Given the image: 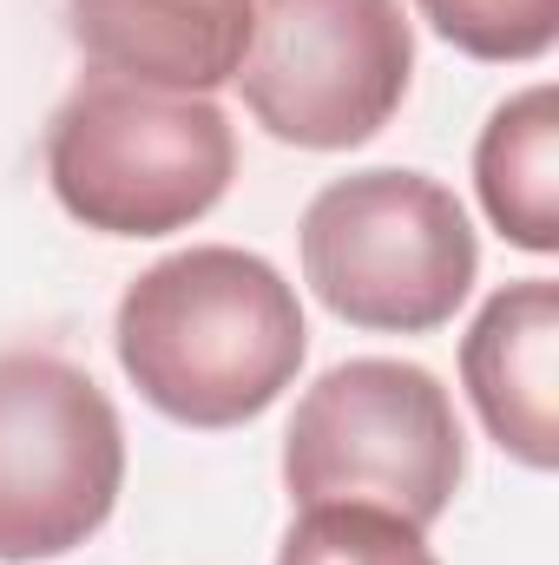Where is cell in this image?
I'll return each mask as SVG.
<instances>
[{"label":"cell","instance_id":"3957f363","mask_svg":"<svg viewBox=\"0 0 559 565\" xmlns=\"http://www.w3.org/2000/svg\"><path fill=\"white\" fill-rule=\"evenodd\" d=\"M303 277L349 329L428 335L467 302L481 277V244L441 178L376 164L309 198Z\"/></svg>","mask_w":559,"mask_h":565},{"label":"cell","instance_id":"5b68a950","mask_svg":"<svg viewBox=\"0 0 559 565\" xmlns=\"http://www.w3.org/2000/svg\"><path fill=\"white\" fill-rule=\"evenodd\" d=\"M415 26L402 0H257L238 66L244 106L296 151L369 145L409 99Z\"/></svg>","mask_w":559,"mask_h":565},{"label":"cell","instance_id":"9c48e42d","mask_svg":"<svg viewBox=\"0 0 559 565\" xmlns=\"http://www.w3.org/2000/svg\"><path fill=\"white\" fill-rule=\"evenodd\" d=\"M474 191L514 250H559V93L540 79L494 106L474 145Z\"/></svg>","mask_w":559,"mask_h":565},{"label":"cell","instance_id":"6da1fadb","mask_svg":"<svg viewBox=\"0 0 559 565\" xmlns=\"http://www.w3.org/2000/svg\"><path fill=\"white\" fill-rule=\"evenodd\" d=\"M119 369L178 427L257 422L309 355L303 302L277 264L231 244H191L119 296Z\"/></svg>","mask_w":559,"mask_h":565},{"label":"cell","instance_id":"7a4b0ae2","mask_svg":"<svg viewBox=\"0 0 559 565\" xmlns=\"http://www.w3.org/2000/svg\"><path fill=\"white\" fill-rule=\"evenodd\" d=\"M238 132L198 93L80 79L46 126V184L99 237H171L224 204Z\"/></svg>","mask_w":559,"mask_h":565},{"label":"cell","instance_id":"277c9868","mask_svg":"<svg viewBox=\"0 0 559 565\" xmlns=\"http://www.w3.org/2000/svg\"><path fill=\"white\" fill-rule=\"evenodd\" d=\"M467 473V434L454 395L421 369L362 355L329 369L289 415L283 487L296 507L369 500L415 526H434Z\"/></svg>","mask_w":559,"mask_h":565},{"label":"cell","instance_id":"30bf717a","mask_svg":"<svg viewBox=\"0 0 559 565\" xmlns=\"http://www.w3.org/2000/svg\"><path fill=\"white\" fill-rule=\"evenodd\" d=\"M277 565H441L428 526L369 507V500H323L289 520Z\"/></svg>","mask_w":559,"mask_h":565},{"label":"cell","instance_id":"8fae6325","mask_svg":"<svg viewBox=\"0 0 559 565\" xmlns=\"http://www.w3.org/2000/svg\"><path fill=\"white\" fill-rule=\"evenodd\" d=\"M421 20L487 66L547 60L559 40V0H415Z\"/></svg>","mask_w":559,"mask_h":565},{"label":"cell","instance_id":"8992f818","mask_svg":"<svg viewBox=\"0 0 559 565\" xmlns=\"http://www.w3.org/2000/svg\"><path fill=\"white\" fill-rule=\"evenodd\" d=\"M126 487V427L106 388L46 349L0 355V559L86 546Z\"/></svg>","mask_w":559,"mask_h":565},{"label":"cell","instance_id":"ba28073f","mask_svg":"<svg viewBox=\"0 0 559 565\" xmlns=\"http://www.w3.org/2000/svg\"><path fill=\"white\" fill-rule=\"evenodd\" d=\"M257 0H66L80 53L106 79L151 93H211L231 86L251 46Z\"/></svg>","mask_w":559,"mask_h":565},{"label":"cell","instance_id":"52a82bcc","mask_svg":"<svg viewBox=\"0 0 559 565\" xmlns=\"http://www.w3.org/2000/svg\"><path fill=\"white\" fill-rule=\"evenodd\" d=\"M461 382L481 427L534 473L559 467V282L520 277L487 296L461 342Z\"/></svg>","mask_w":559,"mask_h":565}]
</instances>
